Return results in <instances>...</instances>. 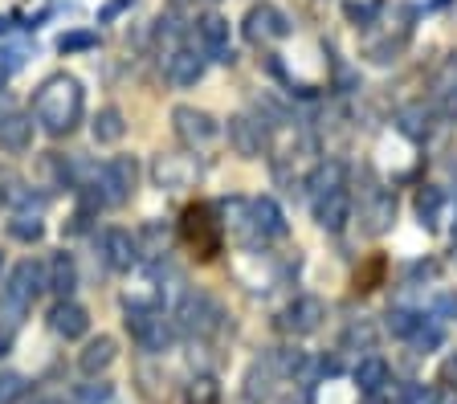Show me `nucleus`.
<instances>
[{
    "mask_svg": "<svg viewBox=\"0 0 457 404\" xmlns=\"http://www.w3.org/2000/svg\"><path fill=\"white\" fill-rule=\"evenodd\" d=\"M86 115V90L74 74H49L37 87L33 98V123L49 135V139H62L70 135Z\"/></svg>",
    "mask_w": 457,
    "mask_h": 404,
    "instance_id": "obj_1",
    "label": "nucleus"
},
{
    "mask_svg": "<svg viewBox=\"0 0 457 404\" xmlns=\"http://www.w3.org/2000/svg\"><path fill=\"white\" fill-rule=\"evenodd\" d=\"M46 290V266L33 258L17 261L9 274V282L0 286V318H4V331L21 327L29 315V307L37 302V294Z\"/></svg>",
    "mask_w": 457,
    "mask_h": 404,
    "instance_id": "obj_2",
    "label": "nucleus"
},
{
    "mask_svg": "<svg viewBox=\"0 0 457 404\" xmlns=\"http://www.w3.org/2000/svg\"><path fill=\"white\" fill-rule=\"evenodd\" d=\"M135 184H139V164L135 155H114L106 164L95 168V180L86 184V193L95 204H106V209H119L135 196Z\"/></svg>",
    "mask_w": 457,
    "mask_h": 404,
    "instance_id": "obj_3",
    "label": "nucleus"
},
{
    "mask_svg": "<svg viewBox=\"0 0 457 404\" xmlns=\"http://www.w3.org/2000/svg\"><path fill=\"white\" fill-rule=\"evenodd\" d=\"M123 315H127L123 323H127V331H131V339L143 347V351H147V356H163V351L171 347V323L163 318L160 307L127 299Z\"/></svg>",
    "mask_w": 457,
    "mask_h": 404,
    "instance_id": "obj_4",
    "label": "nucleus"
},
{
    "mask_svg": "<svg viewBox=\"0 0 457 404\" xmlns=\"http://www.w3.org/2000/svg\"><path fill=\"white\" fill-rule=\"evenodd\" d=\"M176 323L188 335H212V331L225 327V307L204 290H184L180 302H176Z\"/></svg>",
    "mask_w": 457,
    "mask_h": 404,
    "instance_id": "obj_5",
    "label": "nucleus"
},
{
    "mask_svg": "<svg viewBox=\"0 0 457 404\" xmlns=\"http://www.w3.org/2000/svg\"><path fill=\"white\" fill-rule=\"evenodd\" d=\"M295 33V21L286 17L278 4H253V9L245 12V37L253 41V45H262V41H282Z\"/></svg>",
    "mask_w": 457,
    "mask_h": 404,
    "instance_id": "obj_6",
    "label": "nucleus"
},
{
    "mask_svg": "<svg viewBox=\"0 0 457 404\" xmlns=\"http://www.w3.org/2000/svg\"><path fill=\"white\" fill-rule=\"evenodd\" d=\"M171 127H176L184 147H209L220 131L217 119H212L209 111H200V106H176V111H171Z\"/></svg>",
    "mask_w": 457,
    "mask_h": 404,
    "instance_id": "obj_7",
    "label": "nucleus"
},
{
    "mask_svg": "<svg viewBox=\"0 0 457 404\" xmlns=\"http://www.w3.org/2000/svg\"><path fill=\"white\" fill-rule=\"evenodd\" d=\"M98 258H103L106 269H114V274H127V269H135V261H139V241L131 237L127 229H103L98 233Z\"/></svg>",
    "mask_w": 457,
    "mask_h": 404,
    "instance_id": "obj_8",
    "label": "nucleus"
},
{
    "mask_svg": "<svg viewBox=\"0 0 457 404\" xmlns=\"http://www.w3.org/2000/svg\"><path fill=\"white\" fill-rule=\"evenodd\" d=\"M220 229H225V225L212 221L209 204H192V209L184 212V237L200 250V258H212V253L220 250Z\"/></svg>",
    "mask_w": 457,
    "mask_h": 404,
    "instance_id": "obj_9",
    "label": "nucleus"
},
{
    "mask_svg": "<svg viewBox=\"0 0 457 404\" xmlns=\"http://www.w3.org/2000/svg\"><path fill=\"white\" fill-rule=\"evenodd\" d=\"M323 318H327V302L323 299H314V294H298V299L282 310L278 327L290 331V335H314V331L323 327Z\"/></svg>",
    "mask_w": 457,
    "mask_h": 404,
    "instance_id": "obj_10",
    "label": "nucleus"
},
{
    "mask_svg": "<svg viewBox=\"0 0 457 404\" xmlns=\"http://www.w3.org/2000/svg\"><path fill=\"white\" fill-rule=\"evenodd\" d=\"M196 33H200V54L204 58L220 62V66L233 62V37H228V21L220 12H204L196 21Z\"/></svg>",
    "mask_w": 457,
    "mask_h": 404,
    "instance_id": "obj_11",
    "label": "nucleus"
},
{
    "mask_svg": "<svg viewBox=\"0 0 457 404\" xmlns=\"http://www.w3.org/2000/svg\"><path fill=\"white\" fill-rule=\"evenodd\" d=\"M228 144H233V152L241 160H257L262 147H266V127L249 115H233L228 119Z\"/></svg>",
    "mask_w": 457,
    "mask_h": 404,
    "instance_id": "obj_12",
    "label": "nucleus"
},
{
    "mask_svg": "<svg viewBox=\"0 0 457 404\" xmlns=\"http://www.w3.org/2000/svg\"><path fill=\"white\" fill-rule=\"evenodd\" d=\"M152 180L160 188H168V193H180V188H188L196 180V164H192L188 155H155Z\"/></svg>",
    "mask_w": 457,
    "mask_h": 404,
    "instance_id": "obj_13",
    "label": "nucleus"
},
{
    "mask_svg": "<svg viewBox=\"0 0 457 404\" xmlns=\"http://www.w3.org/2000/svg\"><path fill=\"white\" fill-rule=\"evenodd\" d=\"M428 98L445 119H457V54L437 66V74L428 82Z\"/></svg>",
    "mask_w": 457,
    "mask_h": 404,
    "instance_id": "obj_14",
    "label": "nucleus"
},
{
    "mask_svg": "<svg viewBox=\"0 0 457 404\" xmlns=\"http://www.w3.org/2000/svg\"><path fill=\"white\" fill-rule=\"evenodd\" d=\"M49 327H54V335H62V339H82L86 331H90V310L74 299H62V302H54V310H49Z\"/></svg>",
    "mask_w": 457,
    "mask_h": 404,
    "instance_id": "obj_15",
    "label": "nucleus"
},
{
    "mask_svg": "<svg viewBox=\"0 0 457 404\" xmlns=\"http://www.w3.org/2000/svg\"><path fill=\"white\" fill-rule=\"evenodd\" d=\"M33 131H37V123H33V115H25V111H4V115H0V147H4V152H12V155L29 152Z\"/></svg>",
    "mask_w": 457,
    "mask_h": 404,
    "instance_id": "obj_16",
    "label": "nucleus"
},
{
    "mask_svg": "<svg viewBox=\"0 0 457 404\" xmlns=\"http://www.w3.org/2000/svg\"><path fill=\"white\" fill-rule=\"evenodd\" d=\"M46 290H54L57 302L62 299H74L78 290V266H74V253H54V258L46 261Z\"/></svg>",
    "mask_w": 457,
    "mask_h": 404,
    "instance_id": "obj_17",
    "label": "nucleus"
},
{
    "mask_svg": "<svg viewBox=\"0 0 457 404\" xmlns=\"http://www.w3.org/2000/svg\"><path fill=\"white\" fill-rule=\"evenodd\" d=\"M274 380H282V375L274 372V364H270V356H257L253 367L245 372V388H241V396H245L249 404H262L274 396Z\"/></svg>",
    "mask_w": 457,
    "mask_h": 404,
    "instance_id": "obj_18",
    "label": "nucleus"
},
{
    "mask_svg": "<svg viewBox=\"0 0 457 404\" xmlns=\"http://www.w3.org/2000/svg\"><path fill=\"white\" fill-rule=\"evenodd\" d=\"M314 221L323 225L327 233H339L343 225L352 221V196H347V188L323 196V201H314Z\"/></svg>",
    "mask_w": 457,
    "mask_h": 404,
    "instance_id": "obj_19",
    "label": "nucleus"
},
{
    "mask_svg": "<svg viewBox=\"0 0 457 404\" xmlns=\"http://www.w3.org/2000/svg\"><path fill=\"white\" fill-rule=\"evenodd\" d=\"M163 70H168V82L171 87H196L200 78H204V58L200 54H192V49H176L168 62H163Z\"/></svg>",
    "mask_w": 457,
    "mask_h": 404,
    "instance_id": "obj_20",
    "label": "nucleus"
},
{
    "mask_svg": "<svg viewBox=\"0 0 457 404\" xmlns=\"http://www.w3.org/2000/svg\"><path fill=\"white\" fill-rule=\"evenodd\" d=\"M249 209H253V229L257 237L266 241V237H286V212L278 209L274 196H257V201H249Z\"/></svg>",
    "mask_w": 457,
    "mask_h": 404,
    "instance_id": "obj_21",
    "label": "nucleus"
},
{
    "mask_svg": "<svg viewBox=\"0 0 457 404\" xmlns=\"http://www.w3.org/2000/svg\"><path fill=\"white\" fill-rule=\"evenodd\" d=\"M119 359V343H114L111 335H98L90 339V343L82 347V356H78V367H82L86 375H103L106 367Z\"/></svg>",
    "mask_w": 457,
    "mask_h": 404,
    "instance_id": "obj_22",
    "label": "nucleus"
},
{
    "mask_svg": "<svg viewBox=\"0 0 457 404\" xmlns=\"http://www.w3.org/2000/svg\"><path fill=\"white\" fill-rule=\"evenodd\" d=\"M352 380H355V388H360L363 396H380L384 388H388L392 372H388V364H384L380 356H363L360 364H355Z\"/></svg>",
    "mask_w": 457,
    "mask_h": 404,
    "instance_id": "obj_23",
    "label": "nucleus"
},
{
    "mask_svg": "<svg viewBox=\"0 0 457 404\" xmlns=\"http://www.w3.org/2000/svg\"><path fill=\"white\" fill-rule=\"evenodd\" d=\"M392 221H396V196H392V193H376V196H371V204L363 209V229H368L371 237H380Z\"/></svg>",
    "mask_w": 457,
    "mask_h": 404,
    "instance_id": "obj_24",
    "label": "nucleus"
},
{
    "mask_svg": "<svg viewBox=\"0 0 457 404\" xmlns=\"http://www.w3.org/2000/svg\"><path fill=\"white\" fill-rule=\"evenodd\" d=\"M396 127L409 139H417V144H425L428 131H433V111H428L425 103H412V106H400V115H396Z\"/></svg>",
    "mask_w": 457,
    "mask_h": 404,
    "instance_id": "obj_25",
    "label": "nucleus"
},
{
    "mask_svg": "<svg viewBox=\"0 0 457 404\" xmlns=\"http://www.w3.org/2000/svg\"><path fill=\"white\" fill-rule=\"evenodd\" d=\"M90 131H95V144H119L127 135V119L119 106H103L95 115V123H90Z\"/></svg>",
    "mask_w": 457,
    "mask_h": 404,
    "instance_id": "obj_26",
    "label": "nucleus"
},
{
    "mask_svg": "<svg viewBox=\"0 0 457 404\" xmlns=\"http://www.w3.org/2000/svg\"><path fill=\"white\" fill-rule=\"evenodd\" d=\"M306 188H311L314 201H323V196L339 193V188H343V164H339V160H327V164H319L311 172V180H306Z\"/></svg>",
    "mask_w": 457,
    "mask_h": 404,
    "instance_id": "obj_27",
    "label": "nucleus"
},
{
    "mask_svg": "<svg viewBox=\"0 0 457 404\" xmlns=\"http://www.w3.org/2000/svg\"><path fill=\"white\" fill-rule=\"evenodd\" d=\"M420 323H425V315H420V310H412V307H392L388 310V335L392 339H404V343H409V339L417 335Z\"/></svg>",
    "mask_w": 457,
    "mask_h": 404,
    "instance_id": "obj_28",
    "label": "nucleus"
},
{
    "mask_svg": "<svg viewBox=\"0 0 457 404\" xmlns=\"http://www.w3.org/2000/svg\"><path fill=\"white\" fill-rule=\"evenodd\" d=\"M9 233L17 241H29V245H33V241H41L46 237V225H41V212H29V209H21L17 217H12L9 221Z\"/></svg>",
    "mask_w": 457,
    "mask_h": 404,
    "instance_id": "obj_29",
    "label": "nucleus"
},
{
    "mask_svg": "<svg viewBox=\"0 0 457 404\" xmlns=\"http://www.w3.org/2000/svg\"><path fill=\"white\" fill-rule=\"evenodd\" d=\"M98 29H70L57 37V54H86V49H98Z\"/></svg>",
    "mask_w": 457,
    "mask_h": 404,
    "instance_id": "obj_30",
    "label": "nucleus"
},
{
    "mask_svg": "<svg viewBox=\"0 0 457 404\" xmlns=\"http://www.w3.org/2000/svg\"><path fill=\"white\" fill-rule=\"evenodd\" d=\"M441 204H445V196H441V188H433V184H428V188H420V193H417V212H420V225H428V229H433V225H437V217H441Z\"/></svg>",
    "mask_w": 457,
    "mask_h": 404,
    "instance_id": "obj_31",
    "label": "nucleus"
},
{
    "mask_svg": "<svg viewBox=\"0 0 457 404\" xmlns=\"http://www.w3.org/2000/svg\"><path fill=\"white\" fill-rule=\"evenodd\" d=\"M409 343L417 347L420 356H433V351H437V347L445 343V331H441L437 323H433V318H425V323H420V327H417V335H412Z\"/></svg>",
    "mask_w": 457,
    "mask_h": 404,
    "instance_id": "obj_32",
    "label": "nucleus"
},
{
    "mask_svg": "<svg viewBox=\"0 0 457 404\" xmlns=\"http://www.w3.org/2000/svg\"><path fill=\"white\" fill-rule=\"evenodd\" d=\"M29 392V380L21 372H0V404H17Z\"/></svg>",
    "mask_w": 457,
    "mask_h": 404,
    "instance_id": "obj_33",
    "label": "nucleus"
},
{
    "mask_svg": "<svg viewBox=\"0 0 457 404\" xmlns=\"http://www.w3.org/2000/svg\"><path fill=\"white\" fill-rule=\"evenodd\" d=\"M106 400H111V384H86L78 388L70 404H106Z\"/></svg>",
    "mask_w": 457,
    "mask_h": 404,
    "instance_id": "obj_34",
    "label": "nucleus"
},
{
    "mask_svg": "<svg viewBox=\"0 0 457 404\" xmlns=\"http://www.w3.org/2000/svg\"><path fill=\"white\" fill-rule=\"evenodd\" d=\"M135 4H139V0H106L103 9H98V21H103V25H111V21H119L123 12H131Z\"/></svg>",
    "mask_w": 457,
    "mask_h": 404,
    "instance_id": "obj_35",
    "label": "nucleus"
},
{
    "mask_svg": "<svg viewBox=\"0 0 457 404\" xmlns=\"http://www.w3.org/2000/svg\"><path fill=\"white\" fill-rule=\"evenodd\" d=\"M347 17H352V21H363V25H368V21L376 17V9H368V4H347Z\"/></svg>",
    "mask_w": 457,
    "mask_h": 404,
    "instance_id": "obj_36",
    "label": "nucleus"
},
{
    "mask_svg": "<svg viewBox=\"0 0 457 404\" xmlns=\"http://www.w3.org/2000/svg\"><path fill=\"white\" fill-rule=\"evenodd\" d=\"M437 310H445V315H457V294H445V299H437Z\"/></svg>",
    "mask_w": 457,
    "mask_h": 404,
    "instance_id": "obj_37",
    "label": "nucleus"
},
{
    "mask_svg": "<svg viewBox=\"0 0 457 404\" xmlns=\"http://www.w3.org/2000/svg\"><path fill=\"white\" fill-rule=\"evenodd\" d=\"M9 351H12V335H9V331H0V359L9 356Z\"/></svg>",
    "mask_w": 457,
    "mask_h": 404,
    "instance_id": "obj_38",
    "label": "nucleus"
},
{
    "mask_svg": "<svg viewBox=\"0 0 457 404\" xmlns=\"http://www.w3.org/2000/svg\"><path fill=\"white\" fill-rule=\"evenodd\" d=\"M9 29H12V21H9V17H0V37H4Z\"/></svg>",
    "mask_w": 457,
    "mask_h": 404,
    "instance_id": "obj_39",
    "label": "nucleus"
},
{
    "mask_svg": "<svg viewBox=\"0 0 457 404\" xmlns=\"http://www.w3.org/2000/svg\"><path fill=\"white\" fill-rule=\"evenodd\" d=\"M33 404H62V400H54V396H33Z\"/></svg>",
    "mask_w": 457,
    "mask_h": 404,
    "instance_id": "obj_40",
    "label": "nucleus"
}]
</instances>
